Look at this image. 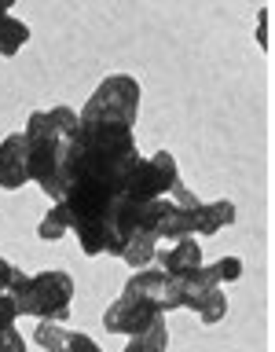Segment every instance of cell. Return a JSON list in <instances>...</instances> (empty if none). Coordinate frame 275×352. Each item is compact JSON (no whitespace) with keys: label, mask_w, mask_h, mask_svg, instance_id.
Returning <instances> with one entry per match:
<instances>
[{"label":"cell","mask_w":275,"mask_h":352,"mask_svg":"<svg viewBox=\"0 0 275 352\" xmlns=\"http://www.w3.org/2000/svg\"><path fill=\"white\" fill-rule=\"evenodd\" d=\"M158 246H162V242L154 239L151 231H136V235L125 242V250H121L118 261H125L132 272H136V268H151V264H154V250H158Z\"/></svg>","instance_id":"7c38bea8"},{"label":"cell","mask_w":275,"mask_h":352,"mask_svg":"<svg viewBox=\"0 0 275 352\" xmlns=\"http://www.w3.org/2000/svg\"><path fill=\"white\" fill-rule=\"evenodd\" d=\"M176 184H180V165H176L173 151L143 154L140 165L132 169V180H129L125 198H121V202H129V206L154 202V198H165V195H169Z\"/></svg>","instance_id":"5b68a950"},{"label":"cell","mask_w":275,"mask_h":352,"mask_svg":"<svg viewBox=\"0 0 275 352\" xmlns=\"http://www.w3.org/2000/svg\"><path fill=\"white\" fill-rule=\"evenodd\" d=\"M264 26H268V11H261V15H257V41H261V48L268 44V37H264Z\"/></svg>","instance_id":"ac0fdd59"},{"label":"cell","mask_w":275,"mask_h":352,"mask_svg":"<svg viewBox=\"0 0 275 352\" xmlns=\"http://www.w3.org/2000/svg\"><path fill=\"white\" fill-rule=\"evenodd\" d=\"M15 308L19 319H37V323H70V308H74V275L63 268H48L22 279L15 290Z\"/></svg>","instance_id":"3957f363"},{"label":"cell","mask_w":275,"mask_h":352,"mask_svg":"<svg viewBox=\"0 0 275 352\" xmlns=\"http://www.w3.org/2000/svg\"><path fill=\"white\" fill-rule=\"evenodd\" d=\"M11 8H15V0H0V15H11Z\"/></svg>","instance_id":"d6986e66"},{"label":"cell","mask_w":275,"mask_h":352,"mask_svg":"<svg viewBox=\"0 0 275 352\" xmlns=\"http://www.w3.org/2000/svg\"><path fill=\"white\" fill-rule=\"evenodd\" d=\"M158 323H165L162 308L140 294H129V290H121V297L103 312V330L107 334H118V338L143 334V330H151Z\"/></svg>","instance_id":"8992f818"},{"label":"cell","mask_w":275,"mask_h":352,"mask_svg":"<svg viewBox=\"0 0 275 352\" xmlns=\"http://www.w3.org/2000/svg\"><path fill=\"white\" fill-rule=\"evenodd\" d=\"M0 352H26V338L19 334V327L0 330Z\"/></svg>","instance_id":"e0dca14e"},{"label":"cell","mask_w":275,"mask_h":352,"mask_svg":"<svg viewBox=\"0 0 275 352\" xmlns=\"http://www.w3.org/2000/svg\"><path fill=\"white\" fill-rule=\"evenodd\" d=\"M125 352H169V327L158 323L143 334H132L125 338Z\"/></svg>","instance_id":"9a60e30c"},{"label":"cell","mask_w":275,"mask_h":352,"mask_svg":"<svg viewBox=\"0 0 275 352\" xmlns=\"http://www.w3.org/2000/svg\"><path fill=\"white\" fill-rule=\"evenodd\" d=\"M202 264V242L195 235H184L176 242H165V246L154 250V268H162L165 275H187Z\"/></svg>","instance_id":"30bf717a"},{"label":"cell","mask_w":275,"mask_h":352,"mask_svg":"<svg viewBox=\"0 0 275 352\" xmlns=\"http://www.w3.org/2000/svg\"><path fill=\"white\" fill-rule=\"evenodd\" d=\"M33 345L44 352H103L96 338H88L85 330H70L66 323H37Z\"/></svg>","instance_id":"9c48e42d"},{"label":"cell","mask_w":275,"mask_h":352,"mask_svg":"<svg viewBox=\"0 0 275 352\" xmlns=\"http://www.w3.org/2000/svg\"><path fill=\"white\" fill-rule=\"evenodd\" d=\"M22 279H26V272L19 264H11L8 257H0V294H11Z\"/></svg>","instance_id":"2e32d148"},{"label":"cell","mask_w":275,"mask_h":352,"mask_svg":"<svg viewBox=\"0 0 275 352\" xmlns=\"http://www.w3.org/2000/svg\"><path fill=\"white\" fill-rule=\"evenodd\" d=\"M30 44V26L15 15H0V59H15Z\"/></svg>","instance_id":"4fadbf2b"},{"label":"cell","mask_w":275,"mask_h":352,"mask_svg":"<svg viewBox=\"0 0 275 352\" xmlns=\"http://www.w3.org/2000/svg\"><path fill=\"white\" fill-rule=\"evenodd\" d=\"M30 184V147L26 132H8V140H0V191H19Z\"/></svg>","instance_id":"52a82bcc"},{"label":"cell","mask_w":275,"mask_h":352,"mask_svg":"<svg viewBox=\"0 0 275 352\" xmlns=\"http://www.w3.org/2000/svg\"><path fill=\"white\" fill-rule=\"evenodd\" d=\"M140 114V81L132 74H110L77 110L81 121H114V125H136Z\"/></svg>","instance_id":"277c9868"},{"label":"cell","mask_w":275,"mask_h":352,"mask_svg":"<svg viewBox=\"0 0 275 352\" xmlns=\"http://www.w3.org/2000/svg\"><path fill=\"white\" fill-rule=\"evenodd\" d=\"M77 110L48 107L33 110L26 118V147H30V184H37L52 202H59L66 191V169H70V151L77 136Z\"/></svg>","instance_id":"6da1fadb"},{"label":"cell","mask_w":275,"mask_h":352,"mask_svg":"<svg viewBox=\"0 0 275 352\" xmlns=\"http://www.w3.org/2000/svg\"><path fill=\"white\" fill-rule=\"evenodd\" d=\"M125 290L154 301L162 312H176V279H173V275H165L162 268H154V264H151V268H136V272H132L129 283H125Z\"/></svg>","instance_id":"ba28073f"},{"label":"cell","mask_w":275,"mask_h":352,"mask_svg":"<svg viewBox=\"0 0 275 352\" xmlns=\"http://www.w3.org/2000/svg\"><path fill=\"white\" fill-rule=\"evenodd\" d=\"M176 279V308H187L202 319L206 327H217L228 316V283L242 279V261L239 257H220L213 264H198L187 275H173Z\"/></svg>","instance_id":"7a4b0ae2"},{"label":"cell","mask_w":275,"mask_h":352,"mask_svg":"<svg viewBox=\"0 0 275 352\" xmlns=\"http://www.w3.org/2000/svg\"><path fill=\"white\" fill-rule=\"evenodd\" d=\"M66 235H70V213L63 209V202H55L48 213L37 220V239L59 242V239H66Z\"/></svg>","instance_id":"5bb4252c"},{"label":"cell","mask_w":275,"mask_h":352,"mask_svg":"<svg viewBox=\"0 0 275 352\" xmlns=\"http://www.w3.org/2000/svg\"><path fill=\"white\" fill-rule=\"evenodd\" d=\"M191 224H195V239L198 235H217V231L235 224V202H231V198H217V202H202V198H198Z\"/></svg>","instance_id":"8fae6325"}]
</instances>
